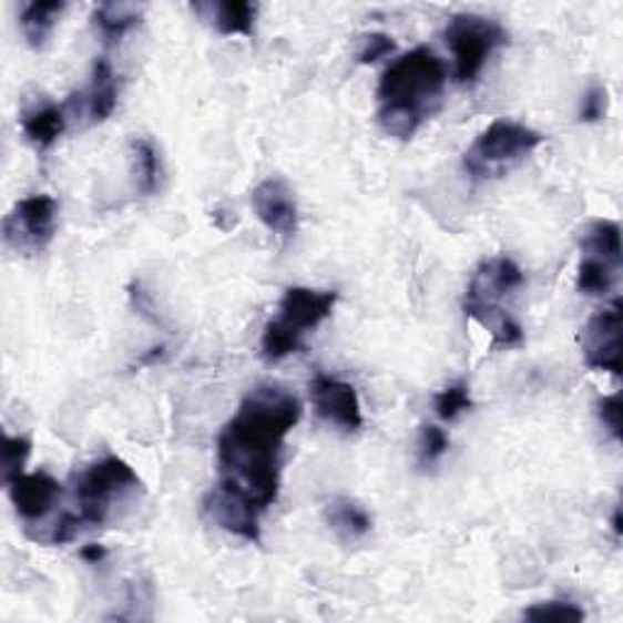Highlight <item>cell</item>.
I'll return each mask as SVG.
<instances>
[{
	"mask_svg": "<svg viewBox=\"0 0 623 623\" xmlns=\"http://www.w3.org/2000/svg\"><path fill=\"white\" fill-rule=\"evenodd\" d=\"M582 256L600 258L604 264L621 270V227L612 219H594L582 234Z\"/></svg>",
	"mask_w": 623,
	"mask_h": 623,
	"instance_id": "cell-17",
	"label": "cell"
},
{
	"mask_svg": "<svg viewBox=\"0 0 623 623\" xmlns=\"http://www.w3.org/2000/svg\"><path fill=\"white\" fill-rule=\"evenodd\" d=\"M523 619L535 621V623H545V621H558V623H580L584 621V612L572 602H541V604H533L529 606L527 612H523Z\"/></svg>",
	"mask_w": 623,
	"mask_h": 623,
	"instance_id": "cell-25",
	"label": "cell"
},
{
	"mask_svg": "<svg viewBox=\"0 0 623 623\" xmlns=\"http://www.w3.org/2000/svg\"><path fill=\"white\" fill-rule=\"evenodd\" d=\"M309 395L312 405H315V412L324 421L331 423V427L346 433H354L364 427V409H360V400L354 385L319 372L309 385Z\"/></svg>",
	"mask_w": 623,
	"mask_h": 623,
	"instance_id": "cell-9",
	"label": "cell"
},
{
	"mask_svg": "<svg viewBox=\"0 0 623 623\" xmlns=\"http://www.w3.org/2000/svg\"><path fill=\"white\" fill-rule=\"evenodd\" d=\"M446 451H448V433L439 427H433V423H423L419 429V443H417L419 466L429 468L433 463H439Z\"/></svg>",
	"mask_w": 623,
	"mask_h": 623,
	"instance_id": "cell-26",
	"label": "cell"
},
{
	"mask_svg": "<svg viewBox=\"0 0 623 623\" xmlns=\"http://www.w3.org/2000/svg\"><path fill=\"white\" fill-rule=\"evenodd\" d=\"M334 305H336L334 290L288 288L278 303V317L273 319H276L280 327L305 339L307 331L317 329L319 324L331 315Z\"/></svg>",
	"mask_w": 623,
	"mask_h": 623,
	"instance_id": "cell-10",
	"label": "cell"
},
{
	"mask_svg": "<svg viewBox=\"0 0 623 623\" xmlns=\"http://www.w3.org/2000/svg\"><path fill=\"white\" fill-rule=\"evenodd\" d=\"M324 517L331 531L344 541H358L372 529V519L358 502L348 500V497H334V500L324 507Z\"/></svg>",
	"mask_w": 623,
	"mask_h": 623,
	"instance_id": "cell-16",
	"label": "cell"
},
{
	"mask_svg": "<svg viewBox=\"0 0 623 623\" xmlns=\"http://www.w3.org/2000/svg\"><path fill=\"white\" fill-rule=\"evenodd\" d=\"M621 300L594 312L582 334V354L588 368L612 372L616 378L621 376Z\"/></svg>",
	"mask_w": 623,
	"mask_h": 623,
	"instance_id": "cell-8",
	"label": "cell"
},
{
	"mask_svg": "<svg viewBox=\"0 0 623 623\" xmlns=\"http://www.w3.org/2000/svg\"><path fill=\"white\" fill-rule=\"evenodd\" d=\"M57 232V201L52 195L22 197L3 219V239L16 252H42Z\"/></svg>",
	"mask_w": 623,
	"mask_h": 623,
	"instance_id": "cell-7",
	"label": "cell"
},
{
	"mask_svg": "<svg viewBox=\"0 0 623 623\" xmlns=\"http://www.w3.org/2000/svg\"><path fill=\"white\" fill-rule=\"evenodd\" d=\"M252 207L256 217L264 222L273 234L283 236V239L295 236L297 203L288 183L280 178H266L264 183H258L252 193Z\"/></svg>",
	"mask_w": 623,
	"mask_h": 623,
	"instance_id": "cell-11",
	"label": "cell"
},
{
	"mask_svg": "<svg viewBox=\"0 0 623 623\" xmlns=\"http://www.w3.org/2000/svg\"><path fill=\"white\" fill-rule=\"evenodd\" d=\"M543 140L545 136L541 132L527 127V124L494 120L472 142V146L466 152L463 166L472 178L500 176L507 166L517 164V161L527 159L533 149H539Z\"/></svg>",
	"mask_w": 623,
	"mask_h": 623,
	"instance_id": "cell-5",
	"label": "cell"
},
{
	"mask_svg": "<svg viewBox=\"0 0 623 623\" xmlns=\"http://www.w3.org/2000/svg\"><path fill=\"white\" fill-rule=\"evenodd\" d=\"M606 110H609V91L604 85H592L590 91H584L582 101H580V122L584 124H592V122H600L602 118H606Z\"/></svg>",
	"mask_w": 623,
	"mask_h": 623,
	"instance_id": "cell-28",
	"label": "cell"
},
{
	"mask_svg": "<svg viewBox=\"0 0 623 623\" xmlns=\"http://www.w3.org/2000/svg\"><path fill=\"white\" fill-rule=\"evenodd\" d=\"M614 533L621 535V509L616 507V512H614Z\"/></svg>",
	"mask_w": 623,
	"mask_h": 623,
	"instance_id": "cell-31",
	"label": "cell"
},
{
	"mask_svg": "<svg viewBox=\"0 0 623 623\" xmlns=\"http://www.w3.org/2000/svg\"><path fill=\"white\" fill-rule=\"evenodd\" d=\"M195 12H201L219 34H254V20H256V6L244 3V0H224V3H197L193 6Z\"/></svg>",
	"mask_w": 623,
	"mask_h": 623,
	"instance_id": "cell-14",
	"label": "cell"
},
{
	"mask_svg": "<svg viewBox=\"0 0 623 623\" xmlns=\"http://www.w3.org/2000/svg\"><path fill=\"white\" fill-rule=\"evenodd\" d=\"M509 34L502 24L472 12H460L446 24V42L451 47L456 61V81L476 83L488 59L497 47L507 44Z\"/></svg>",
	"mask_w": 623,
	"mask_h": 623,
	"instance_id": "cell-6",
	"label": "cell"
},
{
	"mask_svg": "<svg viewBox=\"0 0 623 623\" xmlns=\"http://www.w3.org/2000/svg\"><path fill=\"white\" fill-rule=\"evenodd\" d=\"M67 130L64 105H37L22 112V132L37 149H49Z\"/></svg>",
	"mask_w": 623,
	"mask_h": 623,
	"instance_id": "cell-15",
	"label": "cell"
},
{
	"mask_svg": "<svg viewBox=\"0 0 623 623\" xmlns=\"http://www.w3.org/2000/svg\"><path fill=\"white\" fill-rule=\"evenodd\" d=\"M64 10V0H54V3H28L22 8L20 24L24 40L30 42L32 49H42L49 42V37H52L57 28V20Z\"/></svg>",
	"mask_w": 623,
	"mask_h": 623,
	"instance_id": "cell-18",
	"label": "cell"
},
{
	"mask_svg": "<svg viewBox=\"0 0 623 623\" xmlns=\"http://www.w3.org/2000/svg\"><path fill=\"white\" fill-rule=\"evenodd\" d=\"M140 20H142V8L130 3H105V6H98L93 12V22L95 28L101 30L105 44L120 42L134 24H140Z\"/></svg>",
	"mask_w": 623,
	"mask_h": 623,
	"instance_id": "cell-19",
	"label": "cell"
},
{
	"mask_svg": "<svg viewBox=\"0 0 623 623\" xmlns=\"http://www.w3.org/2000/svg\"><path fill=\"white\" fill-rule=\"evenodd\" d=\"M523 285V273L514 258L494 256L480 264L466 290V315L488 329L494 346H519L523 341L521 324L502 307L507 295Z\"/></svg>",
	"mask_w": 623,
	"mask_h": 623,
	"instance_id": "cell-3",
	"label": "cell"
},
{
	"mask_svg": "<svg viewBox=\"0 0 623 623\" xmlns=\"http://www.w3.org/2000/svg\"><path fill=\"white\" fill-rule=\"evenodd\" d=\"M132 164H134V178H136V191L144 197L154 195L159 191L161 181V159L156 146L140 136L132 142Z\"/></svg>",
	"mask_w": 623,
	"mask_h": 623,
	"instance_id": "cell-20",
	"label": "cell"
},
{
	"mask_svg": "<svg viewBox=\"0 0 623 623\" xmlns=\"http://www.w3.org/2000/svg\"><path fill=\"white\" fill-rule=\"evenodd\" d=\"M446 67L433 49L417 47L385 69L378 83V122L397 140H412L443 105Z\"/></svg>",
	"mask_w": 623,
	"mask_h": 623,
	"instance_id": "cell-2",
	"label": "cell"
},
{
	"mask_svg": "<svg viewBox=\"0 0 623 623\" xmlns=\"http://www.w3.org/2000/svg\"><path fill=\"white\" fill-rule=\"evenodd\" d=\"M32 453L28 436H3V482H12L24 472V463Z\"/></svg>",
	"mask_w": 623,
	"mask_h": 623,
	"instance_id": "cell-24",
	"label": "cell"
},
{
	"mask_svg": "<svg viewBox=\"0 0 623 623\" xmlns=\"http://www.w3.org/2000/svg\"><path fill=\"white\" fill-rule=\"evenodd\" d=\"M619 270L612 268L609 264L600 258H592V256H582L580 261V268H578V290L582 295H590V297H602L609 295L614 288Z\"/></svg>",
	"mask_w": 623,
	"mask_h": 623,
	"instance_id": "cell-21",
	"label": "cell"
},
{
	"mask_svg": "<svg viewBox=\"0 0 623 623\" xmlns=\"http://www.w3.org/2000/svg\"><path fill=\"white\" fill-rule=\"evenodd\" d=\"M596 412H600V419L604 427L609 429V433L614 436L616 441H621L623 436V405H621V395H609L604 400H600L596 405Z\"/></svg>",
	"mask_w": 623,
	"mask_h": 623,
	"instance_id": "cell-29",
	"label": "cell"
},
{
	"mask_svg": "<svg viewBox=\"0 0 623 623\" xmlns=\"http://www.w3.org/2000/svg\"><path fill=\"white\" fill-rule=\"evenodd\" d=\"M85 98V110L93 124L105 122L118 108V83L115 73H112V64L105 57H98L91 73L89 91L83 93Z\"/></svg>",
	"mask_w": 623,
	"mask_h": 623,
	"instance_id": "cell-13",
	"label": "cell"
},
{
	"mask_svg": "<svg viewBox=\"0 0 623 623\" xmlns=\"http://www.w3.org/2000/svg\"><path fill=\"white\" fill-rule=\"evenodd\" d=\"M142 488L136 472L118 456H105L85 468L76 480V502L79 521L83 527H103L110 517L115 500H122L127 492Z\"/></svg>",
	"mask_w": 623,
	"mask_h": 623,
	"instance_id": "cell-4",
	"label": "cell"
},
{
	"mask_svg": "<svg viewBox=\"0 0 623 623\" xmlns=\"http://www.w3.org/2000/svg\"><path fill=\"white\" fill-rule=\"evenodd\" d=\"M395 52V42L390 34H382V32H370L360 37V44H358V52L356 59L360 64H376V61L385 59L388 54Z\"/></svg>",
	"mask_w": 623,
	"mask_h": 623,
	"instance_id": "cell-27",
	"label": "cell"
},
{
	"mask_svg": "<svg viewBox=\"0 0 623 623\" xmlns=\"http://www.w3.org/2000/svg\"><path fill=\"white\" fill-rule=\"evenodd\" d=\"M10 502L24 521H42L61 497V484L49 472H22L6 484Z\"/></svg>",
	"mask_w": 623,
	"mask_h": 623,
	"instance_id": "cell-12",
	"label": "cell"
},
{
	"mask_svg": "<svg viewBox=\"0 0 623 623\" xmlns=\"http://www.w3.org/2000/svg\"><path fill=\"white\" fill-rule=\"evenodd\" d=\"M85 563H91V565H98V563H103L108 551H105V545H98V543H89V545H83L81 548V553H79Z\"/></svg>",
	"mask_w": 623,
	"mask_h": 623,
	"instance_id": "cell-30",
	"label": "cell"
},
{
	"mask_svg": "<svg viewBox=\"0 0 623 623\" xmlns=\"http://www.w3.org/2000/svg\"><path fill=\"white\" fill-rule=\"evenodd\" d=\"M303 348H305V339H300V336H295L293 331L280 327L276 319H270L266 324L264 334H261V354H264V358L270 360V364L303 351Z\"/></svg>",
	"mask_w": 623,
	"mask_h": 623,
	"instance_id": "cell-22",
	"label": "cell"
},
{
	"mask_svg": "<svg viewBox=\"0 0 623 623\" xmlns=\"http://www.w3.org/2000/svg\"><path fill=\"white\" fill-rule=\"evenodd\" d=\"M303 417V402L278 385L248 392L217 436V484L205 497L210 519L258 543L261 514L280 490V458L288 433Z\"/></svg>",
	"mask_w": 623,
	"mask_h": 623,
	"instance_id": "cell-1",
	"label": "cell"
},
{
	"mask_svg": "<svg viewBox=\"0 0 623 623\" xmlns=\"http://www.w3.org/2000/svg\"><path fill=\"white\" fill-rule=\"evenodd\" d=\"M472 407L470 400V388L466 382H453L443 388L441 392H436L433 397V409L443 421H453L460 415H466L468 409Z\"/></svg>",
	"mask_w": 623,
	"mask_h": 623,
	"instance_id": "cell-23",
	"label": "cell"
}]
</instances>
